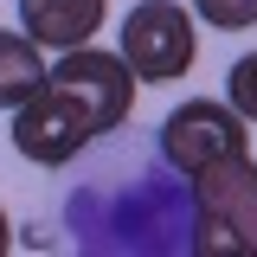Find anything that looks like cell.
Masks as SVG:
<instances>
[{
	"label": "cell",
	"instance_id": "obj_6",
	"mask_svg": "<svg viewBox=\"0 0 257 257\" xmlns=\"http://www.w3.org/2000/svg\"><path fill=\"white\" fill-rule=\"evenodd\" d=\"M109 20V0H20V26L26 39L45 52H71V45H90L96 26Z\"/></svg>",
	"mask_w": 257,
	"mask_h": 257
},
{
	"label": "cell",
	"instance_id": "obj_5",
	"mask_svg": "<svg viewBox=\"0 0 257 257\" xmlns=\"http://www.w3.org/2000/svg\"><path fill=\"white\" fill-rule=\"evenodd\" d=\"M96 135L90 122H84V109L71 103V96H58L52 84H39V90L13 109V148L26 161H39V167H64V161L77 155V148H90Z\"/></svg>",
	"mask_w": 257,
	"mask_h": 257
},
{
	"label": "cell",
	"instance_id": "obj_3",
	"mask_svg": "<svg viewBox=\"0 0 257 257\" xmlns=\"http://www.w3.org/2000/svg\"><path fill=\"white\" fill-rule=\"evenodd\" d=\"M193 52H199V26L180 0H142L128 7L122 20V58L142 84H174L193 71Z\"/></svg>",
	"mask_w": 257,
	"mask_h": 257
},
{
	"label": "cell",
	"instance_id": "obj_2",
	"mask_svg": "<svg viewBox=\"0 0 257 257\" xmlns=\"http://www.w3.org/2000/svg\"><path fill=\"white\" fill-rule=\"evenodd\" d=\"M45 84L84 109L90 135H109V128H122V122H128V109H135V71H128V58H122V52L71 45V52H64V58L45 71Z\"/></svg>",
	"mask_w": 257,
	"mask_h": 257
},
{
	"label": "cell",
	"instance_id": "obj_9",
	"mask_svg": "<svg viewBox=\"0 0 257 257\" xmlns=\"http://www.w3.org/2000/svg\"><path fill=\"white\" fill-rule=\"evenodd\" d=\"M193 13H199L206 26H219V32L257 26V0H193Z\"/></svg>",
	"mask_w": 257,
	"mask_h": 257
},
{
	"label": "cell",
	"instance_id": "obj_10",
	"mask_svg": "<svg viewBox=\"0 0 257 257\" xmlns=\"http://www.w3.org/2000/svg\"><path fill=\"white\" fill-rule=\"evenodd\" d=\"M13 251V225H7V212H0V257Z\"/></svg>",
	"mask_w": 257,
	"mask_h": 257
},
{
	"label": "cell",
	"instance_id": "obj_8",
	"mask_svg": "<svg viewBox=\"0 0 257 257\" xmlns=\"http://www.w3.org/2000/svg\"><path fill=\"white\" fill-rule=\"evenodd\" d=\"M225 103H231L244 122H257V52H244V58L225 71Z\"/></svg>",
	"mask_w": 257,
	"mask_h": 257
},
{
	"label": "cell",
	"instance_id": "obj_4",
	"mask_svg": "<svg viewBox=\"0 0 257 257\" xmlns=\"http://www.w3.org/2000/svg\"><path fill=\"white\" fill-rule=\"evenodd\" d=\"M231 155H251V128L244 116L219 103V96H187L167 122H161V161L174 167V174H199V167H212V161H231Z\"/></svg>",
	"mask_w": 257,
	"mask_h": 257
},
{
	"label": "cell",
	"instance_id": "obj_7",
	"mask_svg": "<svg viewBox=\"0 0 257 257\" xmlns=\"http://www.w3.org/2000/svg\"><path fill=\"white\" fill-rule=\"evenodd\" d=\"M45 71L52 64L39 58V45H32L26 32H0V109H20L45 84Z\"/></svg>",
	"mask_w": 257,
	"mask_h": 257
},
{
	"label": "cell",
	"instance_id": "obj_1",
	"mask_svg": "<svg viewBox=\"0 0 257 257\" xmlns=\"http://www.w3.org/2000/svg\"><path fill=\"white\" fill-rule=\"evenodd\" d=\"M199 257H257V167L251 155L212 161L193 174V238Z\"/></svg>",
	"mask_w": 257,
	"mask_h": 257
}]
</instances>
